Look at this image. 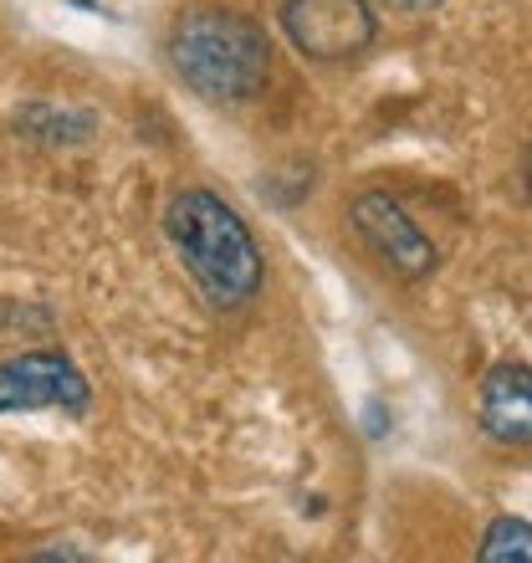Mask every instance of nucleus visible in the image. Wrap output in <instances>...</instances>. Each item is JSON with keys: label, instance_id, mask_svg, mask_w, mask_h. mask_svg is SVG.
I'll return each instance as SVG.
<instances>
[{"label": "nucleus", "instance_id": "nucleus-1", "mask_svg": "<svg viewBox=\"0 0 532 563\" xmlns=\"http://www.w3.org/2000/svg\"><path fill=\"white\" fill-rule=\"evenodd\" d=\"M164 236L210 308L236 312L262 292V246L215 190H179L164 206Z\"/></svg>", "mask_w": 532, "mask_h": 563}, {"label": "nucleus", "instance_id": "nucleus-2", "mask_svg": "<svg viewBox=\"0 0 532 563\" xmlns=\"http://www.w3.org/2000/svg\"><path fill=\"white\" fill-rule=\"evenodd\" d=\"M169 62L206 103H252L271 77V42L246 11L190 5L169 26Z\"/></svg>", "mask_w": 532, "mask_h": 563}, {"label": "nucleus", "instance_id": "nucleus-3", "mask_svg": "<svg viewBox=\"0 0 532 563\" xmlns=\"http://www.w3.org/2000/svg\"><path fill=\"white\" fill-rule=\"evenodd\" d=\"M277 21L287 42L312 62H348L379 36L369 0H281Z\"/></svg>", "mask_w": 532, "mask_h": 563}, {"label": "nucleus", "instance_id": "nucleus-4", "mask_svg": "<svg viewBox=\"0 0 532 563\" xmlns=\"http://www.w3.org/2000/svg\"><path fill=\"white\" fill-rule=\"evenodd\" d=\"M88 405L92 385L57 349H31V354H15L0 364V416H26V410L88 416Z\"/></svg>", "mask_w": 532, "mask_h": 563}, {"label": "nucleus", "instance_id": "nucleus-5", "mask_svg": "<svg viewBox=\"0 0 532 563\" xmlns=\"http://www.w3.org/2000/svg\"><path fill=\"white\" fill-rule=\"evenodd\" d=\"M348 221H354L358 241L369 246L379 262H385L395 277L404 282H420L435 272V246H430V236L420 231V225L404 216V206L399 200H389L385 190H364L348 206Z\"/></svg>", "mask_w": 532, "mask_h": 563}, {"label": "nucleus", "instance_id": "nucleus-6", "mask_svg": "<svg viewBox=\"0 0 532 563\" xmlns=\"http://www.w3.org/2000/svg\"><path fill=\"white\" fill-rule=\"evenodd\" d=\"M476 420L497 445H532V364H497L481 379Z\"/></svg>", "mask_w": 532, "mask_h": 563}, {"label": "nucleus", "instance_id": "nucleus-7", "mask_svg": "<svg viewBox=\"0 0 532 563\" xmlns=\"http://www.w3.org/2000/svg\"><path fill=\"white\" fill-rule=\"evenodd\" d=\"M98 129V119L92 113H67V108H46V103H31L15 113V134L21 139H36V144H82V139Z\"/></svg>", "mask_w": 532, "mask_h": 563}, {"label": "nucleus", "instance_id": "nucleus-8", "mask_svg": "<svg viewBox=\"0 0 532 563\" xmlns=\"http://www.w3.org/2000/svg\"><path fill=\"white\" fill-rule=\"evenodd\" d=\"M476 559L481 563H532V522L528 518H491Z\"/></svg>", "mask_w": 532, "mask_h": 563}, {"label": "nucleus", "instance_id": "nucleus-9", "mask_svg": "<svg viewBox=\"0 0 532 563\" xmlns=\"http://www.w3.org/2000/svg\"><path fill=\"white\" fill-rule=\"evenodd\" d=\"M389 11H404V15H425V11H441L445 0H379Z\"/></svg>", "mask_w": 532, "mask_h": 563}, {"label": "nucleus", "instance_id": "nucleus-10", "mask_svg": "<svg viewBox=\"0 0 532 563\" xmlns=\"http://www.w3.org/2000/svg\"><path fill=\"white\" fill-rule=\"evenodd\" d=\"M31 559H36V563H52V559H67V563H82V559H88V553H82V549H46V553H31Z\"/></svg>", "mask_w": 532, "mask_h": 563}, {"label": "nucleus", "instance_id": "nucleus-11", "mask_svg": "<svg viewBox=\"0 0 532 563\" xmlns=\"http://www.w3.org/2000/svg\"><path fill=\"white\" fill-rule=\"evenodd\" d=\"M364 416H369V426H364L369 435H385V405L369 400V405H364Z\"/></svg>", "mask_w": 532, "mask_h": 563}, {"label": "nucleus", "instance_id": "nucleus-12", "mask_svg": "<svg viewBox=\"0 0 532 563\" xmlns=\"http://www.w3.org/2000/svg\"><path fill=\"white\" fill-rule=\"evenodd\" d=\"M528 200H532V148H528Z\"/></svg>", "mask_w": 532, "mask_h": 563}]
</instances>
